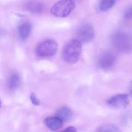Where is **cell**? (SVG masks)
Wrapping results in <instances>:
<instances>
[{
    "mask_svg": "<svg viewBox=\"0 0 132 132\" xmlns=\"http://www.w3.org/2000/svg\"><path fill=\"white\" fill-rule=\"evenodd\" d=\"M113 46L119 51L129 52L132 51V31L121 30L116 32L112 37Z\"/></svg>",
    "mask_w": 132,
    "mask_h": 132,
    "instance_id": "cell-1",
    "label": "cell"
},
{
    "mask_svg": "<svg viewBox=\"0 0 132 132\" xmlns=\"http://www.w3.org/2000/svg\"><path fill=\"white\" fill-rule=\"evenodd\" d=\"M81 51V42L77 39H71L63 48L62 57L64 61L70 64H75L79 60Z\"/></svg>",
    "mask_w": 132,
    "mask_h": 132,
    "instance_id": "cell-2",
    "label": "cell"
},
{
    "mask_svg": "<svg viewBox=\"0 0 132 132\" xmlns=\"http://www.w3.org/2000/svg\"><path fill=\"white\" fill-rule=\"evenodd\" d=\"M75 7V2L73 1H60L55 3L52 7L51 13L56 17L66 18L69 16Z\"/></svg>",
    "mask_w": 132,
    "mask_h": 132,
    "instance_id": "cell-3",
    "label": "cell"
},
{
    "mask_svg": "<svg viewBox=\"0 0 132 132\" xmlns=\"http://www.w3.org/2000/svg\"><path fill=\"white\" fill-rule=\"evenodd\" d=\"M58 48V45L55 40L51 39H46L37 45L35 52L39 57H52L57 53Z\"/></svg>",
    "mask_w": 132,
    "mask_h": 132,
    "instance_id": "cell-4",
    "label": "cell"
},
{
    "mask_svg": "<svg viewBox=\"0 0 132 132\" xmlns=\"http://www.w3.org/2000/svg\"><path fill=\"white\" fill-rule=\"evenodd\" d=\"M77 39L81 42L89 43L95 36V31L92 24L89 23L83 24L77 29L76 33Z\"/></svg>",
    "mask_w": 132,
    "mask_h": 132,
    "instance_id": "cell-5",
    "label": "cell"
},
{
    "mask_svg": "<svg viewBox=\"0 0 132 132\" xmlns=\"http://www.w3.org/2000/svg\"><path fill=\"white\" fill-rule=\"evenodd\" d=\"M116 61L115 54L112 51L108 50L101 54L98 59V65L103 70H109L112 68Z\"/></svg>",
    "mask_w": 132,
    "mask_h": 132,
    "instance_id": "cell-6",
    "label": "cell"
},
{
    "mask_svg": "<svg viewBox=\"0 0 132 132\" xmlns=\"http://www.w3.org/2000/svg\"><path fill=\"white\" fill-rule=\"evenodd\" d=\"M129 103L128 95L125 93L115 95L106 101V103L109 106L117 109H125L128 106Z\"/></svg>",
    "mask_w": 132,
    "mask_h": 132,
    "instance_id": "cell-7",
    "label": "cell"
},
{
    "mask_svg": "<svg viewBox=\"0 0 132 132\" xmlns=\"http://www.w3.org/2000/svg\"><path fill=\"white\" fill-rule=\"evenodd\" d=\"M63 120L57 116L48 117L44 120L46 127L52 130H56L63 126Z\"/></svg>",
    "mask_w": 132,
    "mask_h": 132,
    "instance_id": "cell-8",
    "label": "cell"
},
{
    "mask_svg": "<svg viewBox=\"0 0 132 132\" xmlns=\"http://www.w3.org/2000/svg\"><path fill=\"white\" fill-rule=\"evenodd\" d=\"M20 77L18 73L14 72L10 75L7 79V86L10 91H15L20 85Z\"/></svg>",
    "mask_w": 132,
    "mask_h": 132,
    "instance_id": "cell-9",
    "label": "cell"
},
{
    "mask_svg": "<svg viewBox=\"0 0 132 132\" xmlns=\"http://www.w3.org/2000/svg\"><path fill=\"white\" fill-rule=\"evenodd\" d=\"M31 24L28 22H24L19 25L18 33L21 40H25L29 37L31 32Z\"/></svg>",
    "mask_w": 132,
    "mask_h": 132,
    "instance_id": "cell-10",
    "label": "cell"
},
{
    "mask_svg": "<svg viewBox=\"0 0 132 132\" xmlns=\"http://www.w3.org/2000/svg\"><path fill=\"white\" fill-rule=\"evenodd\" d=\"M26 8L27 10L33 13H41L44 12L45 6L41 2L30 1L26 4Z\"/></svg>",
    "mask_w": 132,
    "mask_h": 132,
    "instance_id": "cell-11",
    "label": "cell"
},
{
    "mask_svg": "<svg viewBox=\"0 0 132 132\" xmlns=\"http://www.w3.org/2000/svg\"><path fill=\"white\" fill-rule=\"evenodd\" d=\"M56 116L59 117L63 121L70 119L72 116V112L70 108L67 106H62L57 110Z\"/></svg>",
    "mask_w": 132,
    "mask_h": 132,
    "instance_id": "cell-12",
    "label": "cell"
},
{
    "mask_svg": "<svg viewBox=\"0 0 132 132\" xmlns=\"http://www.w3.org/2000/svg\"><path fill=\"white\" fill-rule=\"evenodd\" d=\"M95 132H121L119 128L111 123L104 124L99 127Z\"/></svg>",
    "mask_w": 132,
    "mask_h": 132,
    "instance_id": "cell-13",
    "label": "cell"
},
{
    "mask_svg": "<svg viewBox=\"0 0 132 132\" xmlns=\"http://www.w3.org/2000/svg\"><path fill=\"white\" fill-rule=\"evenodd\" d=\"M116 4L114 0H103L100 1L99 4L100 10L105 12L112 8Z\"/></svg>",
    "mask_w": 132,
    "mask_h": 132,
    "instance_id": "cell-14",
    "label": "cell"
},
{
    "mask_svg": "<svg viewBox=\"0 0 132 132\" xmlns=\"http://www.w3.org/2000/svg\"><path fill=\"white\" fill-rule=\"evenodd\" d=\"M123 16L127 20L132 21V4L125 10Z\"/></svg>",
    "mask_w": 132,
    "mask_h": 132,
    "instance_id": "cell-15",
    "label": "cell"
},
{
    "mask_svg": "<svg viewBox=\"0 0 132 132\" xmlns=\"http://www.w3.org/2000/svg\"><path fill=\"white\" fill-rule=\"evenodd\" d=\"M31 101L32 103L35 105H40V101L37 98L35 94L34 93H32L30 96Z\"/></svg>",
    "mask_w": 132,
    "mask_h": 132,
    "instance_id": "cell-16",
    "label": "cell"
},
{
    "mask_svg": "<svg viewBox=\"0 0 132 132\" xmlns=\"http://www.w3.org/2000/svg\"><path fill=\"white\" fill-rule=\"evenodd\" d=\"M76 129L73 126H70L60 132H76Z\"/></svg>",
    "mask_w": 132,
    "mask_h": 132,
    "instance_id": "cell-17",
    "label": "cell"
},
{
    "mask_svg": "<svg viewBox=\"0 0 132 132\" xmlns=\"http://www.w3.org/2000/svg\"><path fill=\"white\" fill-rule=\"evenodd\" d=\"M129 92L130 95L132 97V81L130 82V85L129 87Z\"/></svg>",
    "mask_w": 132,
    "mask_h": 132,
    "instance_id": "cell-18",
    "label": "cell"
}]
</instances>
